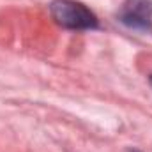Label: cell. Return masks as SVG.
Returning a JSON list of instances; mask_svg holds the SVG:
<instances>
[{"mask_svg": "<svg viewBox=\"0 0 152 152\" xmlns=\"http://www.w3.org/2000/svg\"><path fill=\"white\" fill-rule=\"evenodd\" d=\"M50 14L57 25L69 30H92L99 25L97 16L76 0H53L50 4Z\"/></svg>", "mask_w": 152, "mask_h": 152, "instance_id": "1", "label": "cell"}, {"mask_svg": "<svg viewBox=\"0 0 152 152\" xmlns=\"http://www.w3.org/2000/svg\"><path fill=\"white\" fill-rule=\"evenodd\" d=\"M118 20L134 30H152V0H124Z\"/></svg>", "mask_w": 152, "mask_h": 152, "instance_id": "2", "label": "cell"}]
</instances>
